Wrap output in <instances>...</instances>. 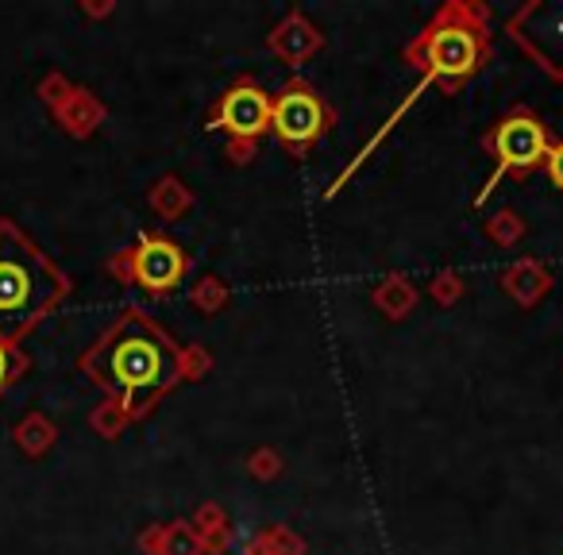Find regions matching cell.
Segmentation results:
<instances>
[{
	"label": "cell",
	"mask_w": 563,
	"mask_h": 555,
	"mask_svg": "<svg viewBox=\"0 0 563 555\" xmlns=\"http://www.w3.org/2000/svg\"><path fill=\"white\" fill-rule=\"evenodd\" d=\"M63 293V274L12 220H0V344L16 347Z\"/></svg>",
	"instance_id": "obj_1"
},
{
	"label": "cell",
	"mask_w": 563,
	"mask_h": 555,
	"mask_svg": "<svg viewBox=\"0 0 563 555\" xmlns=\"http://www.w3.org/2000/svg\"><path fill=\"white\" fill-rule=\"evenodd\" d=\"M501 170H529L548 158V135L532 116H509L498 124L490 140Z\"/></svg>",
	"instance_id": "obj_4"
},
{
	"label": "cell",
	"mask_w": 563,
	"mask_h": 555,
	"mask_svg": "<svg viewBox=\"0 0 563 555\" xmlns=\"http://www.w3.org/2000/svg\"><path fill=\"white\" fill-rule=\"evenodd\" d=\"M424 58H429L432 74H440V78H463V74H471L478 66V43L463 27H440L424 43Z\"/></svg>",
	"instance_id": "obj_6"
},
{
	"label": "cell",
	"mask_w": 563,
	"mask_h": 555,
	"mask_svg": "<svg viewBox=\"0 0 563 555\" xmlns=\"http://www.w3.org/2000/svg\"><path fill=\"white\" fill-rule=\"evenodd\" d=\"M93 367L109 386L135 398L140 390H151V386L163 382L166 355L151 336H117L93 355Z\"/></svg>",
	"instance_id": "obj_2"
},
{
	"label": "cell",
	"mask_w": 563,
	"mask_h": 555,
	"mask_svg": "<svg viewBox=\"0 0 563 555\" xmlns=\"http://www.w3.org/2000/svg\"><path fill=\"white\" fill-rule=\"evenodd\" d=\"M271 97L255 86H235L220 104V127H228L240 140H255L258 132L271 127Z\"/></svg>",
	"instance_id": "obj_7"
},
{
	"label": "cell",
	"mask_w": 563,
	"mask_h": 555,
	"mask_svg": "<svg viewBox=\"0 0 563 555\" xmlns=\"http://www.w3.org/2000/svg\"><path fill=\"white\" fill-rule=\"evenodd\" d=\"M324 124H329V112H324V104L317 101L306 86H290L271 104V127L278 132V140L290 143V147L313 143L317 135L324 132Z\"/></svg>",
	"instance_id": "obj_3"
},
{
	"label": "cell",
	"mask_w": 563,
	"mask_h": 555,
	"mask_svg": "<svg viewBox=\"0 0 563 555\" xmlns=\"http://www.w3.org/2000/svg\"><path fill=\"white\" fill-rule=\"evenodd\" d=\"M24 370V359H20V352L16 347H9V344H0V390L12 382V378Z\"/></svg>",
	"instance_id": "obj_8"
},
{
	"label": "cell",
	"mask_w": 563,
	"mask_h": 555,
	"mask_svg": "<svg viewBox=\"0 0 563 555\" xmlns=\"http://www.w3.org/2000/svg\"><path fill=\"white\" fill-rule=\"evenodd\" d=\"M548 178L555 181V186L563 189V143H555V147H548Z\"/></svg>",
	"instance_id": "obj_9"
},
{
	"label": "cell",
	"mask_w": 563,
	"mask_h": 555,
	"mask_svg": "<svg viewBox=\"0 0 563 555\" xmlns=\"http://www.w3.org/2000/svg\"><path fill=\"white\" fill-rule=\"evenodd\" d=\"M181 270H186V258L163 235H143L140 247L132 255V278L151 293H166L181 282Z\"/></svg>",
	"instance_id": "obj_5"
}]
</instances>
